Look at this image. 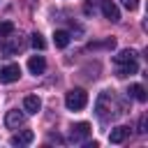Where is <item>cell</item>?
Masks as SVG:
<instances>
[{
  "instance_id": "1",
  "label": "cell",
  "mask_w": 148,
  "mask_h": 148,
  "mask_svg": "<svg viewBox=\"0 0 148 148\" xmlns=\"http://www.w3.org/2000/svg\"><path fill=\"white\" fill-rule=\"evenodd\" d=\"M95 111L102 120H109V118H116L123 113V104L118 102V97L113 95V90H104L99 97H97V104H95Z\"/></svg>"
},
{
  "instance_id": "2",
  "label": "cell",
  "mask_w": 148,
  "mask_h": 148,
  "mask_svg": "<svg viewBox=\"0 0 148 148\" xmlns=\"http://www.w3.org/2000/svg\"><path fill=\"white\" fill-rule=\"evenodd\" d=\"M88 104V92L83 88H72L67 95H65V106L69 111H81L83 106Z\"/></svg>"
},
{
  "instance_id": "3",
  "label": "cell",
  "mask_w": 148,
  "mask_h": 148,
  "mask_svg": "<svg viewBox=\"0 0 148 148\" xmlns=\"http://www.w3.org/2000/svg\"><path fill=\"white\" fill-rule=\"evenodd\" d=\"M23 46H25V39L21 35H14V32H9L7 37H2V44H0V49H2L5 56H16Z\"/></svg>"
},
{
  "instance_id": "4",
  "label": "cell",
  "mask_w": 148,
  "mask_h": 148,
  "mask_svg": "<svg viewBox=\"0 0 148 148\" xmlns=\"http://www.w3.org/2000/svg\"><path fill=\"white\" fill-rule=\"evenodd\" d=\"M90 125L88 123H76V125H72V132H69V139L74 141V143H81V141H86L88 136H90Z\"/></svg>"
},
{
  "instance_id": "5",
  "label": "cell",
  "mask_w": 148,
  "mask_h": 148,
  "mask_svg": "<svg viewBox=\"0 0 148 148\" xmlns=\"http://www.w3.org/2000/svg\"><path fill=\"white\" fill-rule=\"evenodd\" d=\"M18 76H21V67L18 65H5V67H0V83H14V81H18Z\"/></svg>"
},
{
  "instance_id": "6",
  "label": "cell",
  "mask_w": 148,
  "mask_h": 148,
  "mask_svg": "<svg viewBox=\"0 0 148 148\" xmlns=\"http://www.w3.org/2000/svg\"><path fill=\"white\" fill-rule=\"evenodd\" d=\"M23 120H25V116H23L21 111H16V109L7 111V116H5V125H7L9 130H18V127L23 125Z\"/></svg>"
},
{
  "instance_id": "7",
  "label": "cell",
  "mask_w": 148,
  "mask_h": 148,
  "mask_svg": "<svg viewBox=\"0 0 148 148\" xmlns=\"http://www.w3.org/2000/svg\"><path fill=\"white\" fill-rule=\"evenodd\" d=\"M102 14H104V18H109L111 23L120 21V12H118V7H116L111 0H102Z\"/></svg>"
},
{
  "instance_id": "8",
  "label": "cell",
  "mask_w": 148,
  "mask_h": 148,
  "mask_svg": "<svg viewBox=\"0 0 148 148\" xmlns=\"http://www.w3.org/2000/svg\"><path fill=\"white\" fill-rule=\"evenodd\" d=\"M28 69H30V74H44V69H46V60H44V56H30V60H28Z\"/></svg>"
},
{
  "instance_id": "9",
  "label": "cell",
  "mask_w": 148,
  "mask_h": 148,
  "mask_svg": "<svg viewBox=\"0 0 148 148\" xmlns=\"http://www.w3.org/2000/svg\"><path fill=\"white\" fill-rule=\"evenodd\" d=\"M127 136H130V127L127 125H118V127H113L109 132V141L111 143H123Z\"/></svg>"
},
{
  "instance_id": "10",
  "label": "cell",
  "mask_w": 148,
  "mask_h": 148,
  "mask_svg": "<svg viewBox=\"0 0 148 148\" xmlns=\"http://www.w3.org/2000/svg\"><path fill=\"white\" fill-rule=\"evenodd\" d=\"M136 72H139V65H136V60H130V62H120V65H118V69H116V76L125 79V76H132V74H136Z\"/></svg>"
},
{
  "instance_id": "11",
  "label": "cell",
  "mask_w": 148,
  "mask_h": 148,
  "mask_svg": "<svg viewBox=\"0 0 148 148\" xmlns=\"http://www.w3.org/2000/svg\"><path fill=\"white\" fill-rule=\"evenodd\" d=\"M32 139H35L32 130H23V132L12 136V146H28V143H32Z\"/></svg>"
},
{
  "instance_id": "12",
  "label": "cell",
  "mask_w": 148,
  "mask_h": 148,
  "mask_svg": "<svg viewBox=\"0 0 148 148\" xmlns=\"http://www.w3.org/2000/svg\"><path fill=\"white\" fill-rule=\"evenodd\" d=\"M39 109H42V102H39L37 95H28V97L23 99V111H25V113H37Z\"/></svg>"
},
{
  "instance_id": "13",
  "label": "cell",
  "mask_w": 148,
  "mask_h": 148,
  "mask_svg": "<svg viewBox=\"0 0 148 148\" xmlns=\"http://www.w3.org/2000/svg\"><path fill=\"white\" fill-rule=\"evenodd\" d=\"M69 39H72V37H69L67 30H56V32H53V44H56L58 49H65V46L69 44Z\"/></svg>"
},
{
  "instance_id": "14",
  "label": "cell",
  "mask_w": 148,
  "mask_h": 148,
  "mask_svg": "<svg viewBox=\"0 0 148 148\" xmlns=\"http://www.w3.org/2000/svg\"><path fill=\"white\" fill-rule=\"evenodd\" d=\"M113 60H116V65H120V62H130V60H136V51H134V49H123L118 56H113Z\"/></svg>"
},
{
  "instance_id": "15",
  "label": "cell",
  "mask_w": 148,
  "mask_h": 148,
  "mask_svg": "<svg viewBox=\"0 0 148 148\" xmlns=\"http://www.w3.org/2000/svg\"><path fill=\"white\" fill-rule=\"evenodd\" d=\"M130 97H134L136 102H146L148 99V95H146V88L143 86H139V83H134V86H130Z\"/></svg>"
},
{
  "instance_id": "16",
  "label": "cell",
  "mask_w": 148,
  "mask_h": 148,
  "mask_svg": "<svg viewBox=\"0 0 148 148\" xmlns=\"http://www.w3.org/2000/svg\"><path fill=\"white\" fill-rule=\"evenodd\" d=\"M16 28H14V23L12 21H0V37H7L9 32H14Z\"/></svg>"
},
{
  "instance_id": "17",
  "label": "cell",
  "mask_w": 148,
  "mask_h": 148,
  "mask_svg": "<svg viewBox=\"0 0 148 148\" xmlns=\"http://www.w3.org/2000/svg\"><path fill=\"white\" fill-rule=\"evenodd\" d=\"M30 37H32V39H30V44H32L35 49H39V51H42V49L46 46V42H44V37H42L39 32H35V35H30Z\"/></svg>"
},
{
  "instance_id": "18",
  "label": "cell",
  "mask_w": 148,
  "mask_h": 148,
  "mask_svg": "<svg viewBox=\"0 0 148 148\" xmlns=\"http://www.w3.org/2000/svg\"><path fill=\"white\" fill-rule=\"evenodd\" d=\"M120 2H123V5H125L130 12H134V9L139 7V0H120Z\"/></svg>"
},
{
  "instance_id": "19",
  "label": "cell",
  "mask_w": 148,
  "mask_h": 148,
  "mask_svg": "<svg viewBox=\"0 0 148 148\" xmlns=\"http://www.w3.org/2000/svg\"><path fill=\"white\" fill-rule=\"evenodd\" d=\"M139 132H146V116L139 120Z\"/></svg>"
},
{
  "instance_id": "20",
  "label": "cell",
  "mask_w": 148,
  "mask_h": 148,
  "mask_svg": "<svg viewBox=\"0 0 148 148\" xmlns=\"http://www.w3.org/2000/svg\"><path fill=\"white\" fill-rule=\"evenodd\" d=\"M92 2H95V0H86V14L92 12Z\"/></svg>"
}]
</instances>
